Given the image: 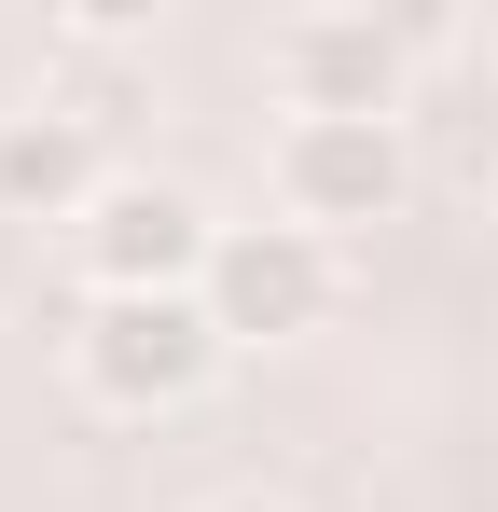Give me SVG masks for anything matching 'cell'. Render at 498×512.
<instances>
[{
  "mask_svg": "<svg viewBox=\"0 0 498 512\" xmlns=\"http://www.w3.org/2000/svg\"><path fill=\"white\" fill-rule=\"evenodd\" d=\"M83 291H208V250H222V208L194 180H111L83 208Z\"/></svg>",
  "mask_w": 498,
  "mask_h": 512,
  "instance_id": "cell-4",
  "label": "cell"
},
{
  "mask_svg": "<svg viewBox=\"0 0 498 512\" xmlns=\"http://www.w3.org/2000/svg\"><path fill=\"white\" fill-rule=\"evenodd\" d=\"M194 512H291V499H263V485H222V499H194Z\"/></svg>",
  "mask_w": 498,
  "mask_h": 512,
  "instance_id": "cell-8",
  "label": "cell"
},
{
  "mask_svg": "<svg viewBox=\"0 0 498 512\" xmlns=\"http://www.w3.org/2000/svg\"><path fill=\"white\" fill-rule=\"evenodd\" d=\"M263 208L305 222V236H374L415 208V125H374V111H277L263 139Z\"/></svg>",
  "mask_w": 498,
  "mask_h": 512,
  "instance_id": "cell-2",
  "label": "cell"
},
{
  "mask_svg": "<svg viewBox=\"0 0 498 512\" xmlns=\"http://www.w3.org/2000/svg\"><path fill=\"white\" fill-rule=\"evenodd\" d=\"M263 84H277V111H374V125H402V28L388 14H277L263 28Z\"/></svg>",
  "mask_w": 498,
  "mask_h": 512,
  "instance_id": "cell-5",
  "label": "cell"
},
{
  "mask_svg": "<svg viewBox=\"0 0 498 512\" xmlns=\"http://www.w3.org/2000/svg\"><path fill=\"white\" fill-rule=\"evenodd\" d=\"M222 319H208V291H83L70 319V388L97 416H194L208 388H222Z\"/></svg>",
  "mask_w": 498,
  "mask_h": 512,
  "instance_id": "cell-1",
  "label": "cell"
},
{
  "mask_svg": "<svg viewBox=\"0 0 498 512\" xmlns=\"http://www.w3.org/2000/svg\"><path fill=\"white\" fill-rule=\"evenodd\" d=\"M346 305V250L332 236H305V222H222V250H208V319H222V346H305Z\"/></svg>",
  "mask_w": 498,
  "mask_h": 512,
  "instance_id": "cell-3",
  "label": "cell"
},
{
  "mask_svg": "<svg viewBox=\"0 0 498 512\" xmlns=\"http://www.w3.org/2000/svg\"><path fill=\"white\" fill-rule=\"evenodd\" d=\"M388 28H402V56H415V70H443V56H457V42H471V28H457V14H443V0H415V14H388Z\"/></svg>",
  "mask_w": 498,
  "mask_h": 512,
  "instance_id": "cell-7",
  "label": "cell"
},
{
  "mask_svg": "<svg viewBox=\"0 0 498 512\" xmlns=\"http://www.w3.org/2000/svg\"><path fill=\"white\" fill-rule=\"evenodd\" d=\"M111 139L83 125V111H56V97H28V111H0V222H70L83 236V208L111 194Z\"/></svg>",
  "mask_w": 498,
  "mask_h": 512,
  "instance_id": "cell-6",
  "label": "cell"
}]
</instances>
